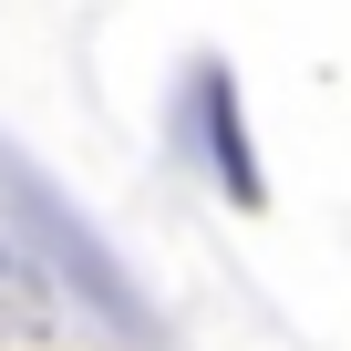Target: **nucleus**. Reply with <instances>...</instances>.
Wrapping results in <instances>:
<instances>
[{
    "mask_svg": "<svg viewBox=\"0 0 351 351\" xmlns=\"http://www.w3.org/2000/svg\"><path fill=\"white\" fill-rule=\"evenodd\" d=\"M0 207H11V228L32 238V258H42V279H52V289H73V300H83L104 330H124L134 351H155V341H165V320H155V300L134 289V269L104 248V228L52 186V176H42L11 134H0Z\"/></svg>",
    "mask_w": 351,
    "mask_h": 351,
    "instance_id": "nucleus-1",
    "label": "nucleus"
},
{
    "mask_svg": "<svg viewBox=\"0 0 351 351\" xmlns=\"http://www.w3.org/2000/svg\"><path fill=\"white\" fill-rule=\"evenodd\" d=\"M197 124H207V155H217L228 207H258L269 186H258V155H248V124H238V73H228V62H207V73H197Z\"/></svg>",
    "mask_w": 351,
    "mask_h": 351,
    "instance_id": "nucleus-2",
    "label": "nucleus"
},
{
    "mask_svg": "<svg viewBox=\"0 0 351 351\" xmlns=\"http://www.w3.org/2000/svg\"><path fill=\"white\" fill-rule=\"evenodd\" d=\"M52 330H62V300H52L42 258L0 248V351H52Z\"/></svg>",
    "mask_w": 351,
    "mask_h": 351,
    "instance_id": "nucleus-3",
    "label": "nucleus"
}]
</instances>
